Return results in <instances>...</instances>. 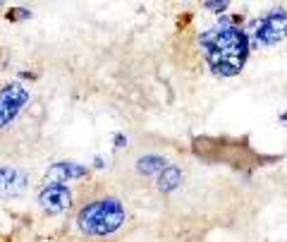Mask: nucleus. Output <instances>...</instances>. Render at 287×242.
Masks as SVG:
<instances>
[{"label": "nucleus", "mask_w": 287, "mask_h": 242, "mask_svg": "<svg viewBox=\"0 0 287 242\" xmlns=\"http://www.w3.org/2000/svg\"><path fill=\"white\" fill-rule=\"evenodd\" d=\"M201 46L208 67L220 77H234L242 72L244 60L249 56L251 43L244 29L237 24L215 27L201 34Z\"/></svg>", "instance_id": "nucleus-1"}, {"label": "nucleus", "mask_w": 287, "mask_h": 242, "mask_svg": "<svg viewBox=\"0 0 287 242\" xmlns=\"http://www.w3.org/2000/svg\"><path fill=\"white\" fill-rule=\"evenodd\" d=\"M125 206L117 199H98L79 211L77 223H79V230L86 235H113L125 225Z\"/></svg>", "instance_id": "nucleus-2"}, {"label": "nucleus", "mask_w": 287, "mask_h": 242, "mask_svg": "<svg viewBox=\"0 0 287 242\" xmlns=\"http://www.w3.org/2000/svg\"><path fill=\"white\" fill-rule=\"evenodd\" d=\"M287 36V10L275 7L266 17L254 22V43L258 46H275Z\"/></svg>", "instance_id": "nucleus-3"}, {"label": "nucleus", "mask_w": 287, "mask_h": 242, "mask_svg": "<svg viewBox=\"0 0 287 242\" xmlns=\"http://www.w3.org/2000/svg\"><path fill=\"white\" fill-rule=\"evenodd\" d=\"M29 103V89L19 82H10L0 89V130L15 122L22 108Z\"/></svg>", "instance_id": "nucleus-4"}, {"label": "nucleus", "mask_w": 287, "mask_h": 242, "mask_svg": "<svg viewBox=\"0 0 287 242\" xmlns=\"http://www.w3.org/2000/svg\"><path fill=\"white\" fill-rule=\"evenodd\" d=\"M72 204V192L65 185H46L38 192V206L46 213H62Z\"/></svg>", "instance_id": "nucleus-5"}, {"label": "nucleus", "mask_w": 287, "mask_h": 242, "mask_svg": "<svg viewBox=\"0 0 287 242\" xmlns=\"http://www.w3.org/2000/svg\"><path fill=\"white\" fill-rule=\"evenodd\" d=\"M29 185V173L15 166H0V199L19 197Z\"/></svg>", "instance_id": "nucleus-6"}, {"label": "nucleus", "mask_w": 287, "mask_h": 242, "mask_svg": "<svg viewBox=\"0 0 287 242\" xmlns=\"http://www.w3.org/2000/svg\"><path fill=\"white\" fill-rule=\"evenodd\" d=\"M86 170H89L86 166L60 161V163H53V166L46 170V178H43V182H46V185H65V182H70V180L84 178V175H86Z\"/></svg>", "instance_id": "nucleus-7"}, {"label": "nucleus", "mask_w": 287, "mask_h": 242, "mask_svg": "<svg viewBox=\"0 0 287 242\" xmlns=\"http://www.w3.org/2000/svg\"><path fill=\"white\" fill-rule=\"evenodd\" d=\"M179 185H182V170H179V166H170L168 163L158 173V189L161 192H175Z\"/></svg>", "instance_id": "nucleus-8"}, {"label": "nucleus", "mask_w": 287, "mask_h": 242, "mask_svg": "<svg viewBox=\"0 0 287 242\" xmlns=\"http://www.w3.org/2000/svg\"><path fill=\"white\" fill-rule=\"evenodd\" d=\"M165 166H168V161L163 156H158V153H146V156H142L137 161V170L142 175H158Z\"/></svg>", "instance_id": "nucleus-9"}, {"label": "nucleus", "mask_w": 287, "mask_h": 242, "mask_svg": "<svg viewBox=\"0 0 287 242\" xmlns=\"http://www.w3.org/2000/svg\"><path fill=\"white\" fill-rule=\"evenodd\" d=\"M5 19L7 22H24V19H31V10L27 7H10L5 12Z\"/></svg>", "instance_id": "nucleus-10"}, {"label": "nucleus", "mask_w": 287, "mask_h": 242, "mask_svg": "<svg viewBox=\"0 0 287 242\" xmlns=\"http://www.w3.org/2000/svg\"><path fill=\"white\" fill-rule=\"evenodd\" d=\"M203 7H206L208 12H213V15H225L228 7H230V0H206Z\"/></svg>", "instance_id": "nucleus-11"}, {"label": "nucleus", "mask_w": 287, "mask_h": 242, "mask_svg": "<svg viewBox=\"0 0 287 242\" xmlns=\"http://www.w3.org/2000/svg\"><path fill=\"white\" fill-rule=\"evenodd\" d=\"M113 142H115V149H125L127 147V137L122 134V132H117V134L113 137Z\"/></svg>", "instance_id": "nucleus-12"}, {"label": "nucleus", "mask_w": 287, "mask_h": 242, "mask_svg": "<svg viewBox=\"0 0 287 242\" xmlns=\"http://www.w3.org/2000/svg\"><path fill=\"white\" fill-rule=\"evenodd\" d=\"M2 2H5V0H0V7H2Z\"/></svg>", "instance_id": "nucleus-13"}]
</instances>
